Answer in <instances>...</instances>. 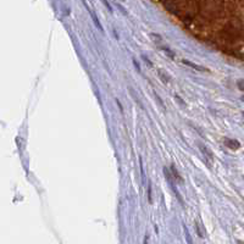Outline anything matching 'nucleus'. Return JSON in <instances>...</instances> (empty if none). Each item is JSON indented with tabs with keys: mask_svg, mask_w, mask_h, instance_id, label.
Returning <instances> with one entry per match:
<instances>
[{
	"mask_svg": "<svg viewBox=\"0 0 244 244\" xmlns=\"http://www.w3.org/2000/svg\"><path fill=\"white\" fill-rule=\"evenodd\" d=\"M225 144H226V146H227V148L233 149V150H236V149H238V148L241 146L239 142H238V140H236V139H226L225 140Z\"/></svg>",
	"mask_w": 244,
	"mask_h": 244,
	"instance_id": "1",
	"label": "nucleus"
},
{
	"mask_svg": "<svg viewBox=\"0 0 244 244\" xmlns=\"http://www.w3.org/2000/svg\"><path fill=\"white\" fill-rule=\"evenodd\" d=\"M183 64L187 65V66H189V67H192V69H194V70L200 71V72H203V71H209L206 67H203V66H200V65H197V64H194V62H190V61H188V60H183Z\"/></svg>",
	"mask_w": 244,
	"mask_h": 244,
	"instance_id": "2",
	"label": "nucleus"
},
{
	"mask_svg": "<svg viewBox=\"0 0 244 244\" xmlns=\"http://www.w3.org/2000/svg\"><path fill=\"white\" fill-rule=\"evenodd\" d=\"M83 2H84V5H86V7H87V10L89 11V14H90V16H92V18H93V21H94V23H95V26H97V27H98V28H99L100 31H103V27H101V25H100V22H99V20H98V17H97V16L94 15V12H93V11H92V10H90V9L88 7V5L86 4V1H83Z\"/></svg>",
	"mask_w": 244,
	"mask_h": 244,
	"instance_id": "3",
	"label": "nucleus"
},
{
	"mask_svg": "<svg viewBox=\"0 0 244 244\" xmlns=\"http://www.w3.org/2000/svg\"><path fill=\"white\" fill-rule=\"evenodd\" d=\"M171 172H172V174H173V178L177 181V182H179V183H183V178L181 177V174L178 173V171H177V169H176V166H174V165H172V166H171Z\"/></svg>",
	"mask_w": 244,
	"mask_h": 244,
	"instance_id": "4",
	"label": "nucleus"
},
{
	"mask_svg": "<svg viewBox=\"0 0 244 244\" xmlns=\"http://www.w3.org/2000/svg\"><path fill=\"white\" fill-rule=\"evenodd\" d=\"M199 146H200V149H201V151H203V153H204L205 155H208V158H209V159H211V160L214 159V155L211 154V151H209V150L206 149V146H204V145H201V144H200Z\"/></svg>",
	"mask_w": 244,
	"mask_h": 244,
	"instance_id": "5",
	"label": "nucleus"
},
{
	"mask_svg": "<svg viewBox=\"0 0 244 244\" xmlns=\"http://www.w3.org/2000/svg\"><path fill=\"white\" fill-rule=\"evenodd\" d=\"M160 49H161L162 51H165V53H166V54H167L169 56H171V57H174V54L172 53V51H171V50H170V49H167V48H160Z\"/></svg>",
	"mask_w": 244,
	"mask_h": 244,
	"instance_id": "6",
	"label": "nucleus"
},
{
	"mask_svg": "<svg viewBox=\"0 0 244 244\" xmlns=\"http://www.w3.org/2000/svg\"><path fill=\"white\" fill-rule=\"evenodd\" d=\"M148 199H149V203H153V200H151V186H150V183L148 186Z\"/></svg>",
	"mask_w": 244,
	"mask_h": 244,
	"instance_id": "7",
	"label": "nucleus"
},
{
	"mask_svg": "<svg viewBox=\"0 0 244 244\" xmlns=\"http://www.w3.org/2000/svg\"><path fill=\"white\" fill-rule=\"evenodd\" d=\"M237 86H238V88H239L241 90H244V79L238 81V82H237Z\"/></svg>",
	"mask_w": 244,
	"mask_h": 244,
	"instance_id": "8",
	"label": "nucleus"
},
{
	"mask_svg": "<svg viewBox=\"0 0 244 244\" xmlns=\"http://www.w3.org/2000/svg\"><path fill=\"white\" fill-rule=\"evenodd\" d=\"M103 2H104V5H105V6H106V7L109 9V11H110V12H112V7L110 6V4H109V2H107L106 0H103Z\"/></svg>",
	"mask_w": 244,
	"mask_h": 244,
	"instance_id": "9",
	"label": "nucleus"
},
{
	"mask_svg": "<svg viewBox=\"0 0 244 244\" xmlns=\"http://www.w3.org/2000/svg\"><path fill=\"white\" fill-rule=\"evenodd\" d=\"M133 64H134V66L137 67V71H138V72H140V66H139V64H138V62L136 61V59L133 60Z\"/></svg>",
	"mask_w": 244,
	"mask_h": 244,
	"instance_id": "10",
	"label": "nucleus"
},
{
	"mask_svg": "<svg viewBox=\"0 0 244 244\" xmlns=\"http://www.w3.org/2000/svg\"><path fill=\"white\" fill-rule=\"evenodd\" d=\"M117 7H118V9H120V10H121V11H122V14H123V15H127V12H126V11H125V9H123V7H122V6H121V5H117Z\"/></svg>",
	"mask_w": 244,
	"mask_h": 244,
	"instance_id": "11",
	"label": "nucleus"
},
{
	"mask_svg": "<svg viewBox=\"0 0 244 244\" xmlns=\"http://www.w3.org/2000/svg\"><path fill=\"white\" fill-rule=\"evenodd\" d=\"M242 99H243V101H244V97H243V98H242Z\"/></svg>",
	"mask_w": 244,
	"mask_h": 244,
	"instance_id": "12",
	"label": "nucleus"
},
{
	"mask_svg": "<svg viewBox=\"0 0 244 244\" xmlns=\"http://www.w3.org/2000/svg\"><path fill=\"white\" fill-rule=\"evenodd\" d=\"M121 1H125V0H121Z\"/></svg>",
	"mask_w": 244,
	"mask_h": 244,
	"instance_id": "13",
	"label": "nucleus"
}]
</instances>
